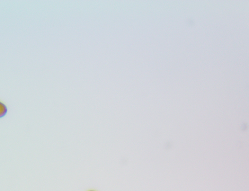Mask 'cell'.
I'll return each mask as SVG.
<instances>
[{
    "instance_id": "cell-1",
    "label": "cell",
    "mask_w": 249,
    "mask_h": 191,
    "mask_svg": "<svg viewBox=\"0 0 249 191\" xmlns=\"http://www.w3.org/2000/svg\"><path fill=\"white\" fill-rule=\"evenodd\" d=\"M7 111V105L0 100V118L4 117L6 115Z\"/></svg>"
},
{
    "instance_id": "cell-2",
    "label": "cell",
    "mask_w": 249,
    "mask_h": 191,
    "mask_svg": "<svg viewBox=\"0 0 249 191\" xmlns=\"http://www.w3.org/2000/svg\"><path fill=\"white\" fill-rule=\"evenodd\" d=\"M92 191V190H91V191Z\"/></svg>"
}]
</instances>
